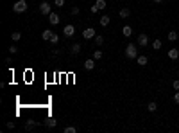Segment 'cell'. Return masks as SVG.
Wrapping results in <instances>:
<instances>
[{
  "instance_id": "12",
  "label": "cell",
  "mask_w": 179,
  "mask_h": 133,
  "mask_svg": "<svg viewBox=\"0 0 179 133\" xmlns=\"http://www.w3.org/2000/svg\"><path fill=\"white\" fill-rule=\"evenodd\" d=\"M147 61H149L147 56H138V58H136V63L140 65V66H145V65H147Z\"/></svg>"
},
{
  "instance_id": "13",
  "label": "cell",
  "mask_w": 179,
  "mask_h": 133,
  "mask_svg": "<svg viewBox=\"0 0 179 133\" xmlns=\"http://www.w3.org/2000/svg\"><path fill=\"white\" fill-rule=\"evenodd\" d=\"M168 58H170V59H177V58H179V50H177V49H170V50H168Z\"/></svg>"
},
{
  "instance_id": "15",
  "label": "cell",
  "mask_w": 179,
  "mask_h": 133,
  "mask_svg": "<svg viewBox=\"0 0 179 133\" xmlns=\"http://www.w3.org/2000/svg\"><path fill=\"white\" fill-rule=\"evenodd\" d=\"M118 15H120V18H129V16H131V11H129L127 7H124V9H120V13H118Z\"/></svg>"
},
{
  "instance_id": "30",
  "label": "cell",
  "mask_w": 179,
  "mask_h": 133,
  "mask_svg": "<svg viewBox=\"0 0 179 133\" xmlns=\"http://www.w3.org/2000/svg\"><path fill=\"white\" fill-rule=\"evenodd\" d=\"M5 126H7V128H9V130H13V128H15V126H16V124H15V122H13V121H9V122H7V124H5Z\"/></svg>"
},
{
  "instance_id": "23",
  "label": "cell",
  "mask_w": 179,
  "mask_h": 133,
  "mask_svg": "<svg viewBox=\"0 0 179 133\" xmlns=\"http://www.w3.org/2000/svg\"><path fill=\"white\" fill-rule=\"evenodd\" d=\"M168 40H170V42H176V40H177V32L176 31H170L168 32Z\"/></svg>"
},
{
  "instance_id": "16",
  "label": "cell",
  "mask_w": 179,
  "mask_h": 133,
  "mask_svg": "<svg viewBox=\"0 0 179 133\" xmlns=\"http://www.w3.org/2000/svg\"><path fill=\"white\" fill-rule=\"evenodd\" d=\"M56 124H57L56 119H47V121H45V126H47V128H56Z\"/></svg>"
},
{
  "instance_id": "4",
  "label": "cell",
  "mask_w": 179,
  "mask_h": 133,
  "mask_svg": "<svg viewBox=\"0 0 179 133\" xmlns=\"http://www.w3.org/2000/svg\"><path fill=\"white\" fill-rule=\"evenodd\" d=\"M83 36H84V40H93V38L97 36V32H95L93 27H86V29L83 31Z\"/></svg>"
},
{
  "instance_id": "9",
  "label": "cell",
  "mask_w": 179,
  "mask_h": 133,
  "mask_svg": "<svg viewBox=\"0 0 179 133\" xmlns=\"http://www.w3.org/2000/svg\"><path fill=\"white\" fill-rule=\"evenodd\" d=\"M36 126H38V121H27V122H25V130H27V131H32Z\"/></svg>"
},
{
  "instance_id": "3",
  "label": "cell",
  "mask_w": 179,
  "mask_h": 133,
  "mask_svg": "<svg viewBox=\"0 0 179 133\" xmlns=\"http://www.w3.org/2000/svg\"><path fill=\"white\" fill-rule=\"evenodd\" d=\"M39 13L45 15V16H49L50 13H52V5L49 2H41V4H39Z\"/></svg>"
},
{
  "instance_id": "10",
  "label": "cell",
  "mask_w": 179,
  "mask_h": 133,
  "mask_svg": "<svg viewBox=\"0 0 179 133\" xmlns=\"http://www.w3.org/2000/svg\"><path fill=\"white\" fill-rule=\"evenodd\" d=\"M122 34H124L125 38H129V36L132 34V29H131V25H124V27H122Z\"/></svg>"
},
{
  "instance_id": "1",
  "label": "cell",
  "mask_w": 179,
  "mask_h": 133,
  "mask_svg": "<svg viewBox=\"0 0 179 133\" xmlns=\"http://www.w3.org/2000/svg\"><path fill=\"white\" fill-rule=\"evenodd\" d=\"M125 56H127V59H136V58H138L136 43H129L127 47H125Z\"/></svg>"
},
{
  "instance_id": "28",
  "label": "cell",
  "mask_w": 179,
  "mask_h": 133,
  "mask_svg": "<svg viewBox=\"0 0 179 133\" xmlns=\"http://www.w3.org/2000/svg\"><path fill=\"white\" fill-rule=\"evenodd\" d=\"M9 52H11V54H15V52H18V47H15V45H11V47H9Z\"/></svg>"
},
{
  "instance_id": "21",
  "label": "cell",
  "mask_w": 179,
  "mask_h": 133,
  "mask_svg": "<svg viewBox=\"0 0 179 133\" xmlns=\"http://www.w3.org/2000/svg\"><path fill=\"white\" fill-rule=\"evenodd\" d=\"M102 56H104V54H102V50H98V49H97V50L93 52V56H91V58H93V59H97V61H98V59H102Z\"/></svg>"
},
{
  "instance_id": "7",
  "label": "cell",
  "mask_w": 179,
  "mask_h": 133,
  "mask_svg": "<svg viewBox=\"0 0 179 133\" xmlns=\"http://www.w3.org/2000/svg\"><path fill=\"white\" fill-rule=\"evenodd\" d=\"M95 65H97V59L90 58V59H86V61H84V69H86V70H93Z\"/></svg>"
},
{
  "instance_id": "25",
  "label": "cell",
  "mask_w": 179,
  "mask_h": 133,
  "mask_svg": "<svg viewBox=\"0 0 179 133\" xmlns=\"http://www.w3.org/2000/svg\"><path fill=\"white\" fill-rule=\"evenodd\" d=\"M65 133H77V128H74V126H66Z\"/></svg>"
},
{
  "instance_id": "8",
  "label": "cell",
  "mask_w": 179,
  "mask_h": 133,
  "mask_svg": "<svg viewBox=\"0 0 179 133\" xmlns=\"http://www.w3.org/2000/svg\"><path fill=\"white\" fill-rule=\"evenodd\" d=\"M59 22H61V20H59V15H57V13H50V15H49V24H50V25H57Z\"/></svg>"
},
{
  "instance_id": "27",
  "label": "cell",
  "mask_w": 179,
  "mask_h": 133,
  "mask_svg": "<svg viewBox=\"0 0 179 133\" xmlns=\"http://www.w3.org/2000/svg\"><path fill=\"white\" fill-rule=\"evenodd\" d=\"M54 5H56V7H63V5H65V0H54Z\"/></svg>"
},
{
  "instance_id": "6",
  "label": "cell",
  "mask_w": 179,
  "mask_h": 133,
  "mask_svg": "<svg viewBox=\"0 0 179 133\" xmlns=\"http://www.w3.org/2000/svg\"><path fill=\"white\" fill-rule=\"evenodd\" d=\"M138 45H140V47H147L149 45V36L147 34H138Z\"/></svg>"
},
{
  "instance_id": "18",
  "label": "cell",
  "mask_w": 179,
  "mask_h": 133,
  "mask_svg": "<svg viewBox=\"0 0 179 133\" xmlns=\"http://www.w3.org/2000/svg\"><path fill=\"white\" fill-rule=\"evenodd\" d=\"M70 49H72V54H79L81 52V43H74Z\"/></svg>"
},
{
  "instance_id": "31",
  "label": "cell",
  "mask_w": 179,
  "mask_h": 133,
  "mask_svg": "<svg viewBox=\"0 0 179 133\" xmlns=\"http://www.w3.org/2000/svg\"><path fill=\"white\" fill-rule=\"evenodd\" d=\"M174 101H176V103L179 104V90H177V92H176V94H174Z\"/></svg>"
},
{
  "instance_id": "24",
  "label": "cell",
  "mask_w": 179,
  "mask_h": 133,
  "mask_svg": "<svg viewBox=\"0 0 179 133\" xmlns=\"http://www.w3.org/2000/svg\"><path fill=\"white\" fill-rule=\"evenodd\" d=\"M11 38H13V42H18V40L22 38V32H18V31H16V32H13Z\"/></svg>"
},
{
  "instance_id": "17",
  "label": "cell",
  "mask_w": 179,
  "mask_h": 133,
  "mask_svg": "<svg viewBox=\"0 0 179 133\" xmlns=\"http://www.w3.org/2000/svg\"><path fill=\"white\" fill-rule=\"evenodd\" d=\"M95 45H97V47H100V45H104V36H100V34H97L95 38Z\"/></svg>"
},
{
  "instance_id": "11",
  "label": "cell",
  "mask_w": 179,
  "mask_h": 133,
  "mask_svg": "<svg viewBox=\"0 0 179 133\" xmlns=\"http://www.w3.org/2000/svg\"><path fill=\"white\" fill-rule=\"evenodd\" d=\"M52 34H54V32H52L50 29H45V31L41 32V38H43V40H47V42H50V38H52Z\"/></svg>"
},
{
  "instance_id": "33",
  "label": "cell",
  "mask_w": 179,
  "mask_h": 133,
  "mask_svg": "<svg viewBox=\"0 0 179 133\" xmlns=\"http://www.w3.org/2000/svg\"><path fill=\"white\" fill-rule=\"evenodd\" d=\"M90 11H91V13H97L98 9H97V5H91V7H90Z\"/></svg>"
},
{
  "instance_id": "34",
  "label": "cell",
  "mask_w": 179,
  "mask_h": 133,
  "mask_svg": "<svg viewBox=\"0 0 179 133\" xmlns=\"http://www.w3.org/2000/svg\"><path fill=\"white\" fill-rule=\"evenodd\" d=\"M154 2H158V4H160V2H163V0H154Z\"/></svg>"
},
{
  "instance_id": "19",
  "label": "cell",
  "mask_w": 179,
  "mask_h": 133,
  "mask_svg": "<svg viewBox=\"0 0 179 133\" xmlns=\"http://www.w3.org/2000/svg\"><path fill=\"white\" fill-rule=\"evenodd\" d=\"M95 5H97V9H98V11L106 9V0H97V2H95Z\"/></svg>"
},
{
  "instance_id": "14",
  "label": "cell",
  "mask_w": 179,
  "mask_h": 133,
  "mask_svg": "<svg viewBox=\"0 0 179 133\" xmlns=\"http://www.w3.org/2000/svg\"><path fill=\"white\" fill-rule=\"evenodd\" d=\"M109 22H111V18H109L108 15H104V16L100 18V25H102V27H108V25H109Z\"/></svg>"
},
{
  "instance_id": "35",
  "label": "cell",
  "mask_w": 179,
  "mask_h": 133,
  "mask_svg": "<svg viewBox=\"0 0 179 133\" xmlns=\"http://www.w3.org/2000/svg\"><path fill=\"white\" fill-rule=\"evenodd\" d=\"M177 74H179V70H177Z\"/></svg>"
},
{
  "instance_id": "22",
  "label": "cell",
  "mask_w": 179,
  "mask_h": 133,
  "mask_svg": "<svg viewBox=\"0 0 179 133\" xmlns=\"http://www.w3.org/2000/svg\"><path fill=\"white\" fill-rule=\"evenodd\" d=\"M147 110H149V112H156V110H158V104H156L154 101L149 103V104H147Z\"/></svg>"
},
{
  "instance_id": "2",
  "label": "cell",
  "mask_w": 179,
  "mask_h": 133,
  "mask_svg": "<svg viewBox=\"0 0 179 133\" xmlns=\"http://www.w3.org/2000/svg\"><path fill=\"white\" fill-rule=\"evenodd\" d=\"M27 7H29V5H27L25 0H18V2L13 5V11H15V13H25V11H27Z\"/></svg>"
},
{
  "instance_id": "26",
  "label": "cell",
  "mask_w": 179,
  "mask_h": 133,
  "mask_svg": "<svg viewBox=\"0 0 179 133\" xmlns=\"http://www.w3.org/2000/svg\"><path fill=\"white\" fill-rule=\"evenodd\" d=\"M50 43H52V45H57V43H59V36H57V34H52Z\"/></svg>"
},
{
  "instance_id": "20",
  "label": "cell",
  "mask_w": 179,
  "mask_h": 133,
  "mask_svg": "<svg viewBox=\"0 0 179 133\" xmlns=\"http://www.w3.org/2000/svg\"><path fill=\"white\" fill-rule=\"evenodd\" d=\"M161 40H154V42H152V49H154V50H160L161 49Z\"/></svg>"
},
{
  "instance_id": "29",
  "label": "cell",
  "mask_w": 179,
  "mask_h": 133,
  "mask_svg": "<svg viewBox=\"0 0 179 133\" xmlns=\"http://www.w3.org/2000/svg\"><path fill=\"white\" fill-rule=\"evenodd\" d=\"M172 86H174V90H179V79H176V81L172 83Z\"/></svg>"
},
{
  "instance_id": "5",
  "label": "cell",
  "mask_w": 179,
  "mask_h": 133,
  "mask_svg": "<svg viewBox=\"0 0 179 133\" xmlns=\"http://www.w3.org/2000/svg\"><path fill=\"white\" fill-rule=\"evenodd\" d=\"M63 34H65L66 38H72V36L75 34V27H74V25H72V24L65 25V27H63Z\"/></svg>"
},
{
  "instance_id": "32",
  "label": "cell",
  "mask_w": 179,
  "mask_h": 133,
  "mask_svg": "<svg viewBox=\"0 0 179 133\" xmlns=\"http://www.w3.org/2000/svg\"><path fill=\"white\" fill-rule=\"evenodd\" d=\"M72 15H79V7H72Z\"/></svg>"
}]
</instances>
